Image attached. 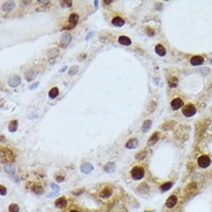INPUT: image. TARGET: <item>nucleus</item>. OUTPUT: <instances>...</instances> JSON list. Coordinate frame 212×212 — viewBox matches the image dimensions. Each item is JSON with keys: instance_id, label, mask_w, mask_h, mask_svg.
<instances>
[{"instance_id": "1", "label": "nucleus", "mask_w": 212, "mask_h": 212, "mask_svg": "<svg viewBox=\"0 0 212 212\" xmlns=\"http://www.w3.org/2000/svg\"><path fill=\"white\" fill-rule=\"evenodd\" d=\"M144 174H146V170L143 167H141V166H135L131 170V177L133 180H136V181L142 180L144 177Z\"/></svg>"}, {"instance_id": "2", "label": "nucleus", "mask_w": 212, "mask_h": 212, "mask_svg": "<svg viewBox=\"0 0 212 212\" xmlns=\"http://www.w3.org/2000/svg\"><path fill=\"white\" fill-rule=\"evenodd\" d=\"M197 113V107L194 104H187V105H184V108H183V114L186 115V116H193L194 114Z\"/></svg>"}, {"instance_id": "3", "label": "nucleus", "mask_w": 212, "mask_h": 212, "mask_svg": "<svg viewBox=\"0 0 212 212\" xmlns=\"http://www.w3.org/2000/svg\"><path fill=\"white\" fill-rule=\"evenodd\" d=\"M198 164H199L200 167L205 169V167H207V166L211 164V159H210L207 155H201V156H199V159H198Z\"/></svg>"}, {"instance_id": "4", "label": "nucleus", "mask_w": 212, "mask_h": 212, "mask_svg": "<svg viewBox=\"0 0 212 212\" xmlns=\"http://www.w3.org/2000/svg\"><path fill=\"white\" fill-rule=\"evenodd\" d=\"M183 107V101L181 99V98H174L172 102H171V108L173 109V110H177V109H180V108H182Z\"/></svg>"}, {"instance_id": "5", "label": "nucleus", "mask_w": 212, "mask_h": 212, "mask_svg": "<svg viewBox=\"0 0 212 212\" xmlns=\"http://www.w3.org/2000/svg\"><path fill=\"white\" fill-rule=\"evenodd\" d=\"M112 24L115 26V27H122L124 24H125V20H124L122 17H120V16H115L114 18L112 20Z\"/></svg>"}, {"instance_id": "6", "label": "nucleus", "mask_w": 212, "mask_h": 212, "mask_svg": "<svg viewBox=\"0 0 212 212\" xmlns=\"http://www.w3.org/2000/svg\"><path fill=\"white\" fill-rule=\"evenodd\" d=\"M110 194H112V189H110L109 187H104V188L99 191V197H101L102 199H107V198L110 197Z\"/></svg>"}, {"instance_id": "7", "label": "nucleus", "mask_w": 212, "mask_h": 212, "mask_svg": "<svg viewBox=\"0 0 212 212\" xmlns=\"http://www.w3.org/2000/svg\"><path fill=\"white\" fill-rule=\"evenodd\" d=\"M166 207H169V208H172L173 206H176L177 205V197L176 195H171L167 200H166Z\"/></svg>"}, {"instance_id": "8", "label": "nucleus", "mask_w": 212, "mask_h": 212, "mask_svg": "<svg viewBox=\"0 0 212 212\" xmlns=\"http://www.w3.org/2000/svg\"><path fill=\"white\" fill-rule=\"evenodd\" d=\"M68 22H69L70 27H74V26H77V23L79 22V15H78V13H72V15L69 16V20H68Z\"/></svg>"}, {"instance_id": "9", "label": "nucleus", "mask_w": 212, "mask_h": 212, "mask_svg": "<svg viewBox=\"0 0 212 212\" xmlns=\"http://www.w3.org/2000/svg\"><path fill=\"white\" fill-rule=\"evenodd\" d=\"M204 62V57L202 56H194L190 58V63L193 66H201Z\"/></svg>"}, {"instance_id": "10", "label": "nucleus", "mask_w": 212, "mask_h": 212, "mask_svg": "<svg viewBox=\"0 0 212 212\" xmlns=\"http://www.w3.org/2000/svg\"><path fill=\"white\" fill-rule=\"evenodd\" d=\"M55 205H56V207H58V208H64V207H67L68 201H67L66 198H60V199H57V200L55 201Z\"/></svg>"}, {"instance_id": "11", "label": "nucleus", "mask_w": 212, "mask_h": 212, "mask_svg": "<svg viewBox=\"0 0 212 212\" xmlns=\"http://www.w3.org/2000/svg\"><path fill=\"white\" fill-rule=\"evenodd\" d=\"M70 40H72V35H70L69 33H64V34L62 35V38H61V44L64 46V45L69 44Z\"/></svg>"}, {"instance_id": "12", "label": "nucleus", "mask_w": 212, "mask_h": 212, "mask_svg": "<svg viewBox=\"0 0 212 212\" xmlns=\"http://www.w3.org/2000/svg\"><path fill=\"white\" fill-rule=\"evenodd\" d=\"M20 82H21V80H20V77H12V78H10L9 79V85L11 86V87H16V86H18L20 85Z\"/></svg>"}, {"instance_id": "13", "label": "nucleus", "mask_w": 212, "mask_h": 212, "mask_svg": "<svg viewBox=\"0 0 212 212\" xmlns=\"http://www.w3.org/2000/svg\"><path fill=\"white\" fill-rule=\"evenodd\" d=\"M155 52H156L159 56H164V55L166 54V49H165L161 44H158V45L155 46Z\"/></svg>"}, {"instance_id": "14", "label": "nucleus", "mask_w": 212, "mask_h": 212, "mask_svg": "<svg viewBox=\"0 0 212 212\" xmlns=\"http://www.w3.org/2000/svg\"><path fill=\"white\" fill-rule=\"evenodd\" d=\"M119 43L121 45H126V46L131 45V40H130V38L126 37V35H121V37H119Z\"/></svg>"}, {"instance_id": "15", "label": "nucleus", "mask_w": 212, "mask_h": 212, "mask_svg": "<svg viewBox=\"0 0 212 212\" xmlns=\"http://www.w3.org/2000/svg\"><path fill=\"white\" fill-rule=\"evenodd\" d=\"M137 144H138V141H137L136 138H132V139L127 141V143L125 144V147H126L127 149H132V148L137 147Z\"/></svg>"}, {"instance_id": "16", "label": "nucleus", "mask_w": 212, "mask_h": 212, "mask_svg": "<svg viewBox=\"0 0 212 212\" xmlns=\"http://www.w3.org/2000/svg\"><path fill=\"white\" fill-rule=\"evenodd\" d=\"M158 139H159V133L156 132V133H154L150 138H149V141H148V144L149 146H153V144H155L156 142H158Z\"/></svg>"}, {"instance_id": "17", "label": "nucleus", "mask_w": 212, "mask_h": 212, "mask_svg": "<svg viewBox=\"0 0 212 212\" xmlns=\"http://www.w3.org/2000/svg\"><path fill=\"white\" fill-rule=\"evenodd\" d=\"M58 93H60L58 89H57V87H54V89H51V90H50L49 96H50V98H56V97L58 96Z\"/></svg>"}, {"instance_id": "18", "label": "nucleus", "mask_w": 212, "mask_h": 212, "mask_svg": "<svg viewBox=\"0 0 212 212\" xmlns=\"http://www.w3.org/2000/svg\"><path fill=\"white\" fill-rule=\"evenodd\" d=\"M13 6H15V3H13V1H6V3L3 4V10H4V11H9V10H10L9 7H13Z\"/></svg>"}, {"instance_id": "19", "label": "nucleus", "mask_w": 212, "mask_h": 212, "mask_svg": "<svg viewBox=\"0 0 212 212\" xmlns=\"http://www.w3.org/2000/svg\"><path fill=\"white\" fill-rule=\"evenodd\" d=\"M16 129H17V121H16V120L10 121V124H9V130L12 131V132H15Z\"/></svg>"}, {"instance_id": "20", "label": "nucleus", "mask_w": 212, "mask_h": 212, "mask_svg": "<svg viewBox=\"0 0 212 212\" xmlns=\"http://www.w3.org/2000/svg\"><path fill=\"white\" fill-rule=\"evenodd\" d=\"M35 75H37V74H35V72H33V70H29V72L26 73V79L30 81V80H33V79L35 78Z\"/></svg>"}, {"instance_id": "21", "label": "nucleus", "mask_w": 212, "mask_h": 212, "mask_svg": "<svg viewBox=\"0 0 212 212\" xmlns=\"http://www.w3.org/2000/svg\"><path fill=\"white\" fill-rule=\"evenodd\" d=\"M171 187H172V182H166V183L161 184V187H160V190H161V191H165V190H169Z\"/></svg>"}, {"instance_id": "22", "label": "nucleus", "mask_w": 212, "mask_h": 212, "mask_svg": "<svg viewBox=\"0 0 212 212\" xmlns=\"http://www.w3.org/2000/svg\"><path fill=\"white\" fill-rule=\"evenodd\" d=\"M150 126H152V121H150V120H146V121L143 122V127H142V130L146 132V131H148V130L150 129Z\"/></svg>"}, {"instance_id": "23", "label": "nucleus", "mask_w": 212, "mask_h": 212, "mask_svg": "<svg viewBox=\"0 0 212 212\" xmlns=\"http://www.w3.org/2000/svg\"><path fill=\"white\" fill-rule=\"evenodd\" d=\"M81 171H82V172H86V173H87V172H91V171H92V166H91L90 164H86V165L84 164V165L81 166Z\"/></svg>"}, {"instance_id": "24", "label": "nucleus", "mask_w": 212, "mask_h": 212, "mask_svg": "<svg viewBox=\"0 0 212 212\" xmlns=\"http://www.w3.org/2000/svg\"><path fill=\"white\" fill-rule=\"evenodd\" d=\"M20 211V207L17 204H11L9 206V212H18Z\"/></svg>"}, {"instance_id": "25", "label": "nucleus", "mask_w": 212, "mask_h": 212, "mask_svg": "<svg viewBox=\"0 0 212 212\" xmlns=\"http://www.w3.org/2000/svg\"><path fill=\"white\" fill-rule=\"evenodd\" d=\"M32 190L35 191L37 194H43V193H44V189H43L40 186H34V187L32 188Z\"/></svg>"}, {"instance_id": "26", "label": "nucleus", "mask_w": 212, "mask_h": 212, "mask_svg": "<svg viewBox=\"0 0 212 212\" xmlns=\"http://www.w3.org/2000/svg\"><path fill=\"white\" fill-rule=\"evenodd\" d=\"M146 155H147V150H142V152L138 153V155H137L136 158L138 159V160H142L143 158H146Z\"/></svg>"}, {"instance_id": "27", "label": "nucleus", "mask_w": 212, "mask_h": 212, "mask_svg": "<svg viewBox=\"0 0 212 212\" xmlns=\"http://www.w3.org/2000/svg\"><path fill=\"white\" fill-rule=\"evenodd\" d=\"M114 166H115V165H114L113 163H109L108 166H104V170H105V171H108V172H112V171L114 170Z\"/></svg>"}, {"instance_id": "28", "label": "nucleus", "mask_w": 212, "mask_h": 212, "mask_svg": "<svg viewBox=\"0 0 212 212\" xmlns=\"http://www.w3.org/2000/svg\"><path fill=\"white\" fill-rule=\"evenodd\" d=\"M75 72H78V67H73V69L70 70V73H69V74H70V75H73Z\"/></svg>"}, {"instance_id": "29", "label": "nucleus", "mask_w": 212, "mask_h": 212, "mask_svg": "<svg viewBox=\"0 0 212 212\" xmlns=\"http://www.w3.org/2000/svg\"><path fill=\"white\" fill-rule=\"evenodd\" d=\"M1 194H3V195H5V194H6V188L4 186H1Z\"/></svg>"}, {"instance_id": "30", "label": "nucleus", "mask_w": 212, "mask_h": 212, "mask_svg": "<svg viewBox=\"0 0 212 212\" xmlns=\"http://www.w3.org/2000/svg\"><path fill=\"white\" fill-rule=\"evenodd\" d=\"M112 3H113V1H103L104 5H109V4H112Z\"/></svg>"}, {"instance_id": "31", "label": "nucleus", "mask_w": 212, "mask_h": 212, "mask_svg": "<svg viewBox=\"0 0 212 212\" xmlns=\"http://www.w3.org/2000/svg\"><path fill=\"white\" fill-rule=\"evenodd\" d=\"M69 212H80L79 210H75V208H72V210H70Z\"/></svg>"}, {"instance_id": "32", "label": "nucleus", "mask_w": 212, "mask_h": 212, "mask_svg": "<svg viewBox=\"0 0 212 212\" xmlns=\"http://www.w3.org/2000/svg\"><path fill=\"white\" fill-rule=\"evenodd\" d=\"M211 63H212V60H211Z\"/></svg>"}]
</instances>
